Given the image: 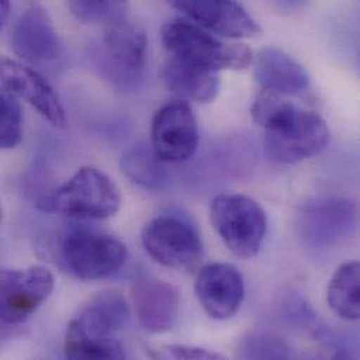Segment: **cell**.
Listing matches in <instances>:
<instances>
[{
  "label": "cell",
  "mask_w": 360,
  "mask_h": 360,
  "mask_svg": "<svg viewBox=\"0 0 360 360\" xmlns=\"http://www.w3.org/2000/svg\"><path fill=\"white\" fill-rule=\"evenodd\" d=\"M327 300L331 310L347 321L360 317V265L358 261L342 264L331 278Z\"/></svg>",
  "instance_id": "19"
},
{
  "label": "cell",
  "mask_w": 360,
  "mask_h": 360,
  "mask_svg": "<svg viewBox=\"0 0 360 360\" xmlns=\"http://www.w3.org/2000/svg\"><path fill=\"white\" fill-rule=\"evenodd\" d=\"M163 76L172 91L203 104L213 101L220 90L217 72L196 68L174 58L166 63Z\"/></svg>",
  "instance_id": "18"
},
{
  "label": "cell",
  "mask_w": 360,
  "mask_h": 360,
  "mask_svg": "<svg viewBox=\"0 0 360 360\" xmlns=\"http://www.w3.org/2000/svg\"><path fill=\"white\" fill-rule=\"evenodd\" d=\"M358 223L356 205L345 198H319L297 212L296 231L313 248H328L347 240Z\"/></svg>",
  "instance_id": "8"
},
{
  "label": "cell",
  "mask_w": 360,
  "mask_h": 360,
  "mask_svg": "<svg viewBox=\"0 0 360 360\" xmlns=\"http://www.w3.org/2000/svg\"><path fill=\"white\" fill-rule=\"evenodd\" d=\"M104 44L108 55L121 68L139 70L145 66L148 35L145 30L127 15L107 24Z\"/></svg>",
  "instance_id": "17"
},
{
  "label": "cell",
  "mask_w": 360,
  "mask_h": 360,
  "mask_svg": "<svg viewBox=\"0 0 360 360\" xmlns=\"http://www.w3.org/2000/svg\"><path fill=\"white\" fill-rule=\"evenodd\" d=\"M199 143L198 122L192 108L182 100L163 105L152 122V149L165 163L189 160Z\"/></svg>",
  "instance_id": "10"
},
{
  "label": "cell",
  "mask_w": 360,
  "mask_h": 360,
  "mask_svg": "<svg viewBox=\"0 0 360 360\" xmlns=\"http://www.w3.org/2000/svg\"><path fill=\"white\" fill-rule=\"evenodd\" d=\"M146 252L173 269L193 268L202 258V240L196 226L181 213H165L150 220L142 231Z\"/></svg>",
  "instance_id": "6"
},
{
  "label": "cell",
  "mask_w": 360,
  "mask_h": 360,
  "mask_svg": "<svg viewBox=\"0 0 360 360\" xmlns=\"http://www.w3.org/2000/svg\"><path fill=\"white\" fill-rule=\"evenodd\" d=\"M152 146L136 145L131 148L121 160L122 172L139 186L150 191L165 188L169 176Z\"/></svg>",
  "instance_id": "20"
},
{
  "label": "cell",
  "mask_w": 360,
  "mask_h": 360,
  "mask_svg": "<svg viewBox=\"0 0 360 360\" xmlns=\"http://www.w3.org/2000/svg\"><path fill=\"white\" fill-rule=\"evenodd\" d=\"M0 84L28 101L53 127H65L66 117L59 96L37 70L8 58H0Z\"/></svg>",
  "instance_id": "13"
},
{
  "label": "cell",
  "mask_w": 360,
  "mask_h": 360,
  "mask_svg": "<svg viewBox=\"0 0 360 360\" xmlns=\"http://www.w3.org/2000/svg\"><path fill=\"white\" fill-rule=\"evenodd\" d=\"M210 220L226 244L240 258L258 254L266 233V214L252 198L221 193L210 203Z\"/></svg>",
  "instance_id": "5"
},
{
  "label": "cell",
  "mask_w": 360,
  "mask_h": 360,
  "mask_svg": "<svg viewBox=\"0 0 360 360\" xmlns=\"http://www.w3.org/2000/svg\"><path fill=\"white\" fill-rule=\"evenodd\" d=\"M52 272L41 265L25 269H0V323L24 324L51 296Z\"/></svg>",
  "instance_id": "9"
},
{
  "label": "cell",
  "mask_w": 360,
  "mask_h": 360,
  "mask_svg": "<svg viewBox=\"0 0 360 360\" xmlns=\"http://www.w3.org/2000/svg\"><path fill=\"white\" fill-rule=\"evenodd\" d=\"M129 319L124 296L107 290L90 300L70 321L65 337V356L69 359H125L127 354L115 334Z\"/></svg>",
  "instance_id": "2"
},
{
  "label": "cell",
  "mask_w": 360,
  "mask_h": 360,
  "mask_svg": "<svg viewBox=\"0 0 360 360\" xmlns=\"http://www.w3.org/2000/svg\"><path fill=\"white\" fill-rule=\"evenodd\" d=\"M127 247L112 236L75 230L62 243V259L69 272L82 281H96L115 274L127 261Z\"/></svg>",
  "instance_id": "7"
},
{
  "label": "cell",
  "mask_w": 360,
  "mask_h": 360,
  "mask_svg": "<svg viewBox=\"0 0 360 360\" xmlns=\"http://www.w3.org/2000/svg\"><path fill=\"white\" fill-rule=\"evenodd\" d=\"M275 6L283 11H296L303 8L309 0H272Z\"/></svg>",
  "instance_id": "25"
},
{
  "label": "cell",
  "mask_w": 360,
  "mask_h": 360,
  "mask_svg": "<svg viewBox=\"0 0 360 360\" xmlns=\"http://www.w3.org/2000/svg\"><path fill=\"white\" fill-rule=\"evenodd\" d=\"M252 63L255 82L265 91L297 94L310 83L306 69L281 49L264 48L252 58Z\"/></svg>",
  "instance_id": "16"
},
{
  "label": "cell",
  "mask_w": 360,
  "mask_h": 360,
  "mask_svg": "<svg viewBox=\"0 0 360 360\" xmlns=\"http://www.w3.org/2000/svg\"><path fill=\"white\" fill-rule=\"evenodd\" d=\"M166 354L170 358L174 359H221V356L216 352H210L202 348H196V347H188V345H169L166 347Z\"/></svg>",
  "instance_id": "24"
},
{
  "label": "cell",
  "mask_w": 360,
  "mask_h": 360,
  "mask_svg": "<svg viewBox=\"0 0 360 360\" xmlns=\"http://www.w3.org/2000/svg\"><path fill=\"white\" fill-rule=\"evenodd\" d=\"M196 25L227 38L259 35L258 22L237 0H167Z\"/></svg>",
  "instance_id": "11"
},
{
  "label": "cell",
  "mask_w": 360,
  "mask_h": 360,
  "mask_svg": "<svg viewBox=\"0 0 360 360\" xmlns=\"http://www.w3.org/2000/svg\"><path fill=\"white\" fill-rule=\"evenodd\" d=\"M22 135L21 105L6 89H0V150L15 148Z\"/></svg>",
  "instance_id": "23"
},
{
  "label": "cell",
  "mask_w": 360,
  "mask_h": 360,
  "mask_svg": "<svg viewBox=\"0 0 360 360\" xmlns=\"http://www.w3.org/2000/svg\"><path fill=\"white\" fill-rule=\"evenodd\" d=\"M15 55L32 65H51L62 56V42L48 13L31 7L15 22L11 34Z\"/></svg>",
  "instance_id": "14"
},
{
  "label": "cell",
  "mask_w": 360,
  "mask_h": 360,
  "mask_svg": "<svg viewBox=\"0 0 360 360\" xmlns=\"http://www.w3.org/2000/svg\"><path fill=\"white\" fill-rule=\"evenodd\" d=\"M162 41L172 58L213 72L245 69L254 58L247 45L226 44L195 22L182 18L170 20L163 25Z\"/></svg>",
  "instance_id": "3"
},
{
  "label": "cell",
  "mask_w": 360,
  "mask_h": 360,
  "mask_svg": "<svg viewBox=\"0 0 360 360\" xmlns=\"http://www.w3.org/2000/svg\"><path fill=\"white\" fill-rule=\"evenodd\" d=\"M251 115L265 129V153L274 162L296 165L320 155L330 143L328 127L320 115L286 103L276 93L258 96Z\"/></svg>",
  "instance_id": "1"
},
{
  "label": "cell",
  "mask_w": 360,
  "mask_h": 360,
  "mask_svg": "<svg viewBox=\"0 0 360 360\" xmlns=\"http://www.w3.org/2000/svg\"><path fill=\"white\" fill-rule=\"evenodd\" d=\"M195 293L209 317L227 320L238 311L244 300V279L230 264H207L196 276Z\"/></svg>",
  "instance_id": "12"
},
{
  "label": "cell",
  "mask_w": 360,
  "mask_h": 360,
  "mask_svg": "<svg viewBox=\"0 0 360 360\" xmlns=\"http://www.w3.org/2000/svg\"><path fill=\"white\" fill-rule=\"evenodd\" d=\"M131 295L135 314L145 330L163 334L173 328L180 313V292L176 286L156 278H139Z\"/></svg>",
  "instance_id": "15"
},
{
  "label": "cell",
  "mask_w": 360,
  "mask_h": 360,
  "mask_svg": "<svg viewBox=\"0 0 360 360\" xmlns=\"http://www.w3.org/2000/svg\"><path fill=\"white\" fill-rule=\"evenodd\" d=\"M1 217H3V210H1V205H0V221H1Z\"/></svg>",
  "instance_id": "27"
},
{
  "label": "cell",
  "mask_w": 360,
  "mask_h": 360,
  "mask_svg": "<svg viewBox=\"0 0 360 360\" xmlns=\"http://www.w3.org/2000/svg\"><path fill=\"white\" fill-rule=\"evenodd\" d=\"M236 355L241 359H286L289 347L275 335L254 333L238 340Z\"/></svg>",
  "instance_id": "21"
},
{
  "label": "cell",
  "mask_w": 360,
  "mask_h": 360,
  "mask_svg": "<svg viewBox=\"0 0 360 360\" xmlns=\"http://www.w3.org/2000/svg\"><path fill=\"white\" fill-rule=\"evenodd\" d=\"M115 182L94 167L80 169L55 192L38 200V209L80 219H107L121 207Z\"/></svg>",
  "instance_id": "4"
},
{
  "label": "cell",
  "mask_w": 360,
  "mask_h": 360,
  "mask_svg": "<svg viewBox=\"0 0 360 360\" xmlns=\"http://www.w3.org/2000/svg\"><path fill=\"white\" fill-rule=\"evenodd\" d=\"M128 0H68L70 13L82 22H111L122 15Z\"/></svg>",
  "instance_id": "22"
},
{
  "label": "cell",
  "mask_w": 360,
  "mask_h": 360,
  "mask_svg": "<svg viewBox=\"0 0 360 360\" xmlns=\"http://www.w3.org/2000/svg\"><path fill=\"white\" fill-rule=\"evenodd\" d=\"M10 10H11L10 0H0V30L7 22L8 15H10Z\"/></svg>",
  "instance_id": "26"
}]
</instances>
